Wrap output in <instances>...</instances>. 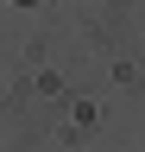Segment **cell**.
<instances>
[{
    "label": "cell",
    "instance_id": "6da1fadb",
    "mask_svg": "<svg viewBox=\"0 0 145 152\" xmlns=\"http://www.w3.org/2000/svg\"><path fill=\"white\" fill-rule=\"evenodd\" d=\"M13 7H44V0H13Z\"/></svg>",
    "mask_w": 145,
    "mask_h": 152
}]
</instances>
